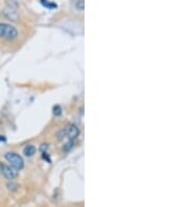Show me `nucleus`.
I'll return each instance as SVG.
<instances>
[{
  "mask_svg": "<svg viewBox=\"0 0 188 207\" xmlns=\"http://www.w3.org/2000/svg\"><path fill=\"white\" fill-rule=\"evenodd\" d=\"M18 37V29L8 23H0V39L15 40Z\"/></svg>",
  "mask_w": 188,
  "mask_h": 207,
  "instance_id": "1",
  "label": "nucleus"
},
{
  "mask_svg": "<svg viewBox=\"0 0 188 207\" xmlns=\"http://www.w3.org/2000/svg\"><path fill=\"white\" fill-rule=\"evenodd\" d=\"M5 159L10 162L11 166L13 168H15L16 171H21L24 167V160L19 154L15 153V152H8L4 155Z\"/></svg>",
  "mask_w": 188,
  "mask_h": 207,
  "instance_id": "2",
  "label": "nucleus"
},
{
  "mask_svg": "<svg viewBox=\"0 0 188 207\" xmlns=\"http://www.w3.org/2000/svg\"><path fill=\"white\" fill-rule=\"evenodd\" d=\"M0 174L8 180H14L17 177L18 173L15 168H13L12 166H8L6 164H3L0 162Z\"/></svg>",
  "mask_w": 188,
  "mask_h": 207,
  "instance_id": "3",
  "label": "nucleus"
},
{
  "mask_svg": "<svg viewBox=\"0 0 188 207\" xmlns=\"http://www.w3.org/2000/svg\"><path fill=\"white\" fill-rule=\"evenodd\" d=\"M65 133H66V137H68L69 140H73L76 139L80 135V129L77 126L74 124H69L66 128H65Z\"/></svg>",
  "mask_w": 188,
  "mask_h": 207,
  "instance_id": "4",
  "label": "nucleus"
},
{
  "mask_svg": "<svg viewBox=\"0 0 188 207\" xmlns=\"http://www.w3.org/2000/svg\"><path fill=\"white\" fill-rule=\"evenodd\" d=\"M17 5H14L13 4H11V3H8V6L5 7L4 8V11H3V13L5 14V16L8 18H10V19H12V20H16L18 18V12H17Z\"/></svg>",
  "mask_w": 188,
  "mask_h": 207,
  "instance_id": "5",
  "label": "nucleus"
},
{
  "mask_svg": "<svg viewBox=\"0 0 188 207\" xmlns=\"http://www.w3.org/2000/svg\"><path fill=\"white\" fill-rule=\"evenodd\" d=\"M36 151H37L36 146H32V144H28V146H26L24 148V150H23V153H24L25 156L32 157V155H34V154L36 153Z\"/></svg>",
  "mask_w": 188,
  "mask_h": 207,
  "instance_id": "6",
  "label": "nucleus"
},
{
  "mask_svg": "<svg viewBox=\"0 0 188 207\" xmlns=\"http://www.w3.org/2000/svg\"><path fill=\"white\" fill-rule=\"evenodd\" d=\"M56 137L58 138V140H63L64 137H66V133H65V129H61L58 131V133L56 134Z\"/></svg>",
  "mask_w": 188,
  "mask_h": 207,
  "instance_id": "7",
  "label": "nucleus"
},
{
  "mask_svg": "<svg viewBox=\"0 0 188 207\" xmlns=\"http://www.w3.org/2000/svg\"><path fill=\"white\" fill-rule=\"evenodd\" d=\"M76 10L84 11V0H76V2L74 3Z\"/></svg>",
  "mask_w": 188,
  "mask_h": 207,
  "instance_id": "8",
  "label": "nucleus"
},
{
  "mask_svg": "<svg viewBox=\"0 0 188 207\" xmlns=\"http://www.w3.org/2000/svg\"><path fill=\"white\" fill-rule=\"evenodd\" d=\"M73 144H74V141H73V140H69V141L67 142L66 144H65V146H64V150H65L66 152L70 151L71 148L73 146Z\"/></svg>",
  "mask_w": 188,
  "mask_h": 207,
  "instance_id": "9",
  "label": "nucleus"
},
{
  "mask_svg": "<svg viewBox=\"0 0 188 207\" xmlns=\"http://www.w3.org/2000/svg\"><path fill=\"white\" fill-rule=\"evenodd\" d=\"M54 115H61L62 113V108L60 106H56L54 108Z\"/></svg>",
  "mask_w": 188,
  "mask_h": 207,
  "instance_id": "10",
  "label": "nucleus"
},
{
  "mask_svg": "<svg viewBox=\"0 0 188 207\" xmlns=\"http://www.w3.org/2000/svg\"><path fill=\"white\" fill-rule=\"evenodd\" d=\"M41 1H42V2H43V4H44V5H46V6H48V4H47V1H46V0H41ZM48 3H51V2H48ZM56 4H49V7H56Z\"/></svg>",
  "mask_w": 188,
  "mask_h": 207,
  "instance_id": "11",
  "label": "nucleus"
},
{
  "mask_svg": "<svg viewBox=\"0 0 188 207\" xmlns=\"http://www.w3.org/2000/svg\"><path fill=\"white\" fill-rule=\"evenodd\" d=\"M5 140V138L3 136H0V141H4Z\"/></svg>",
  "mask_w": 188,
  "mask_h": 207,
  "instance_id": "12",
  "label": "nucleus"
}]
</instances>
